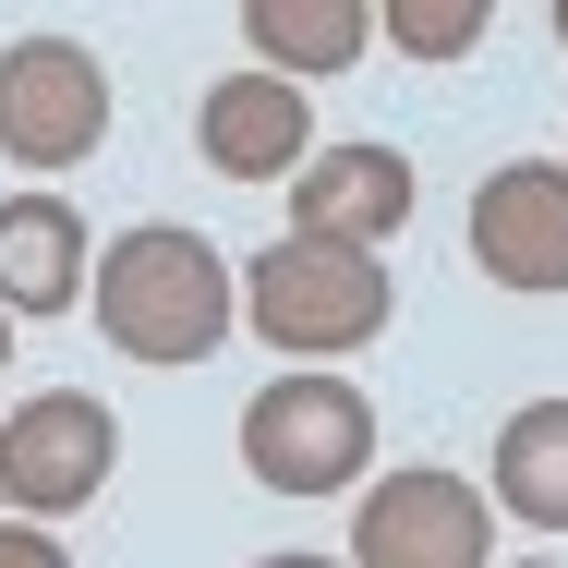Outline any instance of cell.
I'll return each mask as SVG.
<instances>
[{
	"label": "cell",
	"instance_id": "8992f818",
	"mask_svg": "<svg viewBox=\"0 0 568 568\" xmlns=\"http://www.w3.org/2000/svg\"><path fill=\"white\" fill-rule=\"evenodd\" d=\"M98 133H110L98 49H73V37L0 49V158L12 170H73V158H98Z\"/></svg>",
	"mask_w": 568,
	"mask_h": 568
},
{
	"label": "cell",
	"instance_id": "6da1fadb",
	"mask_svg": "<svg viewBox=\"0 0 568 568\" xmlns=\"http://www.w3.org/2000/svg\"><path fill=\"white\" fill-rule=\"evenodd\" d=\"M98 339L121 351V363H158V375H182V363H206V351L242 327V278H230V254L206 242V230L182 219H145L121 230V242H98Z\"/></svg>",
	"mask_w": 568,
	"mask_h": 568
},
{
	"label": "cell",
	"instance_id": "8fae6325",
	"mask_svg": "<svg viewBox=\"0 0 568 568\" xmlns=\"http://www.w3.org/2000/svg\"><path fill=\"white\" fill-rule=\"evenodd\" d=\"M242 37H254V73H278V85L351 73L375 49V0H242Z\"/></svg>",
	"mask_w": 568,
	"mask_h": 568
},
{
	"label": "cell",
	"instance_id": "52a82bcc",
	"mask_svg": "<svg viewBox=\"0 0 568 568\" xmlns=\"http://www.w3.org/2000/svg\"><path fill=\"white\" fill-rule=\"evenodd\" d=\"M471 266L496 291H568V158H508L471 194Z\"/></svg>",
	"mask_w": 568,
	"mask_h": 568
},
{
	"label": "cell",
	"instance_id": "5b68a950",
	"mask_svg": "<svg viewBox=\"0 0 568 568\" xmlns=\"http://www.w3.org/2000/svg\"><path fill=\"white\" fill-rule=\"evenodd\" d=\"M484 557H496V508L471 471L412 459V471L363 484V508H351V568H484Z\"/></svg>",
	"mask_w": 568,
	"mask_h": 568
},
{
	"label": "cell",
	"instance_id": "4fadbf2b",
	"mask_svg": "<svg viewBox=\"0 0 568 568\" xmlns=\"http://www.w3.org/2000/svg\"><path fill=\"white\" fill-rule=\"evenodd\" d=\"M375 24H387V49H412V61H459V49H484V0H387Z\"/></svg>",
	"mask_w": 568,
	"mask_h": 568
},
{
	"label": "cell",
	"instance_id": "2e32d148",
	"mask_svg": "<svg viewBox=\"0 0 568 568\" xmlns=\"http://www.w3.org/2000/svg\"><path fill=\"white\" fill-rule=\"evenodd\" d=\"M545 24H557V49H568V0H557V12H545Z\"/></svg>",
	"mask_w": 568,
	"mask_h": 568
},
{
	"label": "cell",
	"instance_id": "7c38bea8",
	"mask_svg": "<svg viewBox=\"0 0 568 568\" xmlns=\"http://www.w3.org/2000/svg\"><path fill=\"white\" fill-rule=\"evenodd\" d=\"M484 496L532 532H568V399H520L496 424V459H484Z\"/></svg>",
	"mask_w": 568,
	"mask_h": 568
},
{
	"label": "cell",
	"instance_id": "e0dca14e",
	"mask_svg": "<svg viewBox=\"0 0 568 568\" xmlns=\"http://www.w3.org/2000/svg\"><path fill=\"white\" fill-rule=\"evenodd\" d=\"M508 568H568V557H508Z\"/></svg>",
	"mask_w": 568,
	"mask_h": 568
},
{
	"label": "cell",
	"instance_id": "3957f363",
	"mask_svg": "<svg viewBox=\"0 0 568 568\" xmlns=\"http://www.w3.org/2000/svg\"><path fill=\"white\" fill-rule=\"evenodd\" d=\"M363 459H375V399L327 363H291L242 399V471L278 496H351Z\"/></svg>",
	"mask_w": 568,
	"mask_h": 568
},
{
	"label": "cell",
	"instance_id": "ac0fdd59",
	"mask_svg": "<svg viewBox=\"0 0 568 568\" xmlns=\"http://www.w3.org/2000/svg\"><path fill=\"white\" fill-rule=\"evenodd\" d=\"M0 363H12V315H0Z\"/></svg>",
	"mask_w": 568,
	"mask_h": 568
},
{
	"label": "cell",
	"instance_id": "5bb4252c",
	"mask_svg": "<svg viewBox=\"0 0 568 568\" xmlns=\"http://www.w3.org/2000/svg\"><path fill=\"white\" fill-rule=\"evenodd\" d=\"M0 568H73L49 520H0Z\"/></svg>",
	"mask_w": 568,
	"mask_h": 568
},
{
	"label": "cell",
	"instance_id": "30bf717a",
	"mask_svg": "<svg viewBox=\"0 0 568 568\" xmlns=\"http://www.w3.org/2000/svg\"><path fill=\"white\" fill-rule=\"evenodd\" d=\"M85 266L98 242L73 219V194H0V315H73Z\"/></svg>",
	"mask_w": 568,
	"mask_h": 568
},
{
	"label": "cell",
	"instance_id": "7a4b0ae2",
	"mask_svg": "<svg viewBox=\"0 0 568 568\" xmlns=\"http://www.w3.org/2000/svg\"><path fill=\"white\" fill-rule=\"evenodd\" d=\"M399 315V278L351 242H303L278 230L254 266H242V327L278 351V363H339V351H375Z\"/></svg>",
	"mask_w": 568,
	"mask_h": 568
},
{
	"label": "cell",
	"instance_id": "9c48e42d",
	"mask_svg": "<svg viewBox=\"0 0 568 568\" xmlns=\"http://www.w3.org/2000/svg\"><path fill=\"white\" fill-rule=\"evenodd\" d=\"M194 145H206L219 182H291V170L315 158V110H303V85H278V73H219V85L194 98Z\"/></svg>",
	"mask_w": 568,
	"mask_h": 568
},
{
	"label": "cell",
	"instance_id": "9a60e30c",
	"mask_svg": "<svg viewBox=\"0 0 568 568\" xmlns=\"http://www.w3.org/2000/svg\"><path fill=\"white\" fill-rule=\"evenodd\" d=\"M254 568H339V557H254Z\"/></svg>",
	"mask_w": 568,
	"mask_h": 568
},
{
	"label": "cell",
	"instance_id": "ba28073f",
	"mask_svg": "<svg viewBox=\"0 0 568 568\" xmlns=\"http://www.w3.org/2000/svg\"><path fill=\"white\" fill-rule=\"evenodd\" d=\"M291 230H303V242H351V254H387V242L412 230V158L375 145V133L315 145V158L291 170Z\"/></svg>",
	"mask_w": 568,
	"mask_h": 568
},
{
	"label": "cell",
	"instance_id": "277c9868",
	"mask_svg": "<svg viewBox=\"0 0 568 568\" xmlns=\"http://www.w3.org/2000/svg\"><path fill=\"white\" fill-rule=\"evenodd\" d=\"M110 471H121L110 399H85V387H37V399L0 412V508H24V520H73V508L110 496Z\"/></svg>",
	"mask_w": 568,
	"mask_h": 568
}]
</instances>
